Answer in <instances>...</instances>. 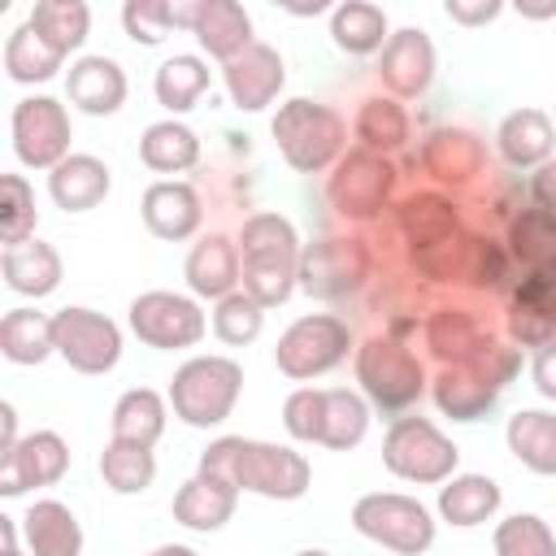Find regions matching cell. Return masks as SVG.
I'll list each match as a JSON object with an SVG mask.
<instances>
[{"label": "cell", "instance_id": "6da1fadb", "mask_svg": "<svg viewBox=\"0 0 556 556\" xmlns=\"http://www.w3.org/2000/svg\"><path fill=\"white\" fill-rule=\"evenodd\" d=\"M200 469L235 482L239 491L265 495V500H300L313 482V465L304 452L265 443V439H243V434H222L200 452Z\"/></svg>", "mask_w": 556, "mask_h": 556}, {"label": "cell", "instance_id": "30bf717a", "mask_svg": "<svg viewBox=\"0 0 556 556\" xmlns=\"http://www.w3.org/2000/svg\"><path fill=\"white\" fill-rule=\"evenodd\" d=\"M391 191H395V165L391 156H378V152H365V148H352L339 156L334 174H330V208L348 222H369V217H382V208L391 204Z\"/></svg>", "mask_w": 556, "mask_h": 556}, {"label": "cell", "instance_id": "d6a6232c", "mask_svg": "<svg viewBox=\"0 0 556 556\" xmlns=\"http://www.w3.org/2000/svg\"><path fill=\"white\" fill-rule=\"evenodd\" d=\"M395 217H400V230H404V239L413 243V252L434 248V243L460 235V217H456L452 200L439 195V191H417V195H408V200L395 208Z\"/></svg>", "mask_w": 556, "mask_h": 556}, {"label": "cell", "instance_id": "7c38bea8", "mask_svg": "<svg viewBox=\"0 0 556 556\" xmlns=\"http://www.w3.org/2000/svg\"><path fill=\"white\" fill-rule=\"evenodd\" d=\"M204 313L191 295L178 291H143L130 300V330L139 334V343L156 348V352H174V348H195L204 339Z\"/></svg>", "mask_w": 556, "mask_h": 556}, {"label": "cell", "instance_id": "f907efd6", "mask_svg": "<svg viewBox=\"0 0 556 556\" xmlns=\"http://www.w3.org/2000/svg\"><path fill=\"white\" fill-rule=\"evenodd\" d=\"M530 378L539 387L543 400H556V339L534 348V361H530Z\"/></svg>", "mask_w": 556, "mask_h": 556}, {"label": "cell", "instance_id": "603a6c76", "mask_svg": "<svg viewBox=\"0 0 556 556\" xmlns=\"http://www.w3.org/2000/svg\"><path fill=\"white\" fill-rule=\"evenodd\" d=\"M495 148L513 169H539L552 161L556 122L543 109H513L495 130Z\"/></svg>", "mask_w": 556, "mask_h": 556}, {"label": "cell", "instance_id": "816d5d0a", "mask_svg": "<svg viewBox=\"0 0 556 556\" xmlns=\"http://www.w3.org/2000/svg\"><path fill=\"white\" fill-rule=\"evenodd\" d=\"M530 195H534V208H543V213L556 217V161H547V165L534 169V178H530Z\"/></svg>", "mask_w": 556, "mask_h": 556}, {"label": "cell", "instance_id": "5bb4252c", "mask_svg": "<svg viewBox=\"0 0 556 556\" xmlns=\"http://www.w3.org/2000/svg\"><path fill=\"white\" fill-rule=\"evenodd\" d=\"M369 278V248L361 239H317L300 252V287L313 300H343Z\"/></svg>", "mask_w": 556, "mask_h": 556}, {"label": "cell", "instance_id": "3957f363", "mask_svg": "<svg viewBox=\"0 0 556 556\" xmlns=\"http://www.w3.org/2000/svg\"><path fill=\"white\" fill-rule=\"evenodd\" d=\"M239 391H243V369L239 361L230 356H191L174 369L169 378V408L178 421L195 426V430H208V426H222L235 404H239Z\"/></svg>", "mask_w": 556, "mask_h": 556}, {"label": "cell", "instance_id": "836d02e7", "mask_svg": "<svg viewBox=\"0 0 556 556\" xmlns=\"http://www.w3.org/2000/svg\"><path fill=\"white\" fill-rule=\"evenodd\" d=\"M426 343H430V352H434L443 365H469V361H478L486 348H495L491 334L482 339V326H478L469 313H460V308H439V313L426 321Z\"/></svg>", "mask_w": 556, "mask_h": 556}, {"label": "cell", "instance_id": "bcb514c9", "mask_svg": "<svg viewBox=\"0 0 556 556\" xmlns=\"http://www.w3.org/2000/svg\"><path fill=\"white\" fill-rule=\"evenodd\" d=\"M0 187H4V217H0L4 248L22 243V239H35V191H30V182L22 174H4Z\"/></svg>", "mask_w": 556, "mask_h": 556}, {"label": "cell", "instance_id": "ab89813d", "mask_svg": "<svg viewBox=\"0 0 556 556\" xmlns=\"http://www.w3.org/2000/svg\"><path fill=\"white\" fill-rule=\"evenodd\" d=\"M356 139L365 152H378V156H391L408 143V113L404 104H395L391 96H374L361 104L356 113Z\"/></svg>", "mask_w": 556, "mask_h": 556}, {"label": "cell", "instance_id": "9a60e30c", "mask_svg": "<svg viewBox=\"0 0 556 556\" xmlns=\"http://www.w3.org/2000/svg\"><path fill=\"white\" fill-rule=\"evenodd\" d=\"M70 469V447L56 430L26 434L4 460H0V495H22L30 486H52Z\"/></svg>", "mask_w": 556, "mask_h": 556}, {"label": "cell", "instance_id": "e0dca14e", "mask_svg": "<svg viewBox=\"0 0 556 556\" xmlns=\"http://www.w3.org/2000/svg\"><path fill=\"white\" fill-rule=\"evenodd\" d=\"M222 83H226L235 109H243V113H261V109L274 104V96L282 91L287 70H282L278 48H269V43H252L248 52H239L235 61L222 65Z\"/></svg>", "mask_w": 556, "mask_h": 556}, {"label": "cell", "instance_id": "f35d334b", "mask_svg": "<svg viewBox=\"0 0 556 556\" xmlns=\"http://www.w3.org/2000/svg\"><path fill=\"white\" fill-rule=\"evenodd\" d=\"M165 434V400L152 387H135L113 404V439L152 447Z\"/></svg>", "mask_w": 556, "mask_h": 556}, {"label": "cell", "instance_id": "d6986e66", "mask_svg": "<svg viewBox=\"0 0 556 556\" xmlns=\"http://www.w3.org/2000/svg\"><path fill=\"white\" fill-rule=\"evenodd\" d=\"M235 504H239V486H235V482L195 469V473L178 486V495H174V521L187 526V530L208 534V530H222V526L235 517Z\"/></svg>", "mask_w": 556, "mask_h": 556}, {"label": "cell", "instance_id": "d590c367", "mask_svg": "<svg viewBox=\"0 0 556 556\" xmlns=\"http://www.w3.org/2000/svg\"><path fill=\"white\" fill-rule=\"evenodd\" d=\"M30 30L56 52V56H70L83 48L87 30H91V9L83 0H39L30 9Z\"/></svg>", "mask_w": 556, "mask_h": 556}, {"label": "cell", "instance_id": "c3c4849f", "mask_svg": "<svg viewBox=\"0 0 556 556\" xmlns=\"http://www.w3.org/2000/svg\"><path fill=\"white\" fill-rule=\"evenodd\" d=\"M321 413H326V391L300 387V391H291L287 404H282V426H287L291 439L317 443V439H321Z\"/></svg>", "mask_w": 556, "mask_h": 556}, {"label": "cell", "instance_id": "f1b7e54d", "mask_svg": "<svg viewBox=\"0 0 556 556\" xmlns=\"http://www.w3.org/2000/svg\"><path fill=\"white\" fill-rule=\"evenodd\" d=\"M508 261L521 265V274L556 278V217L543 208H521L508 222Z\"/></svg>", "mask_w": 556, "mask_h": 556}, {"label": "cell", "instance_id": "52a82bcc", "mask_svg": "<svg viewBox=\"0 0 556 556\" xmlns=\"http://www.w3.org/2000/svg\"><path fill=\"white\" fill-rule=\"evenodd\" d=\"M456 460H460V447L430 417H395L387 426L382 465L395 478L417 482V486H434V482H447L456 473Z\"/></svg>", "mask_w": 556, "mask_h": 556}, {"label": "cell", "instance_id": "8fae6325", "mask_svg": "<svg viewBox=\"0 0 556 556\" xmlns=\"http://www.w3.org/2000/svg\"><path fill=\"white\" fill-rule=\"evenodd\" d=\"M56 326V356L78 369V374H109L122 361V330L113 317L70 304L61 313H52Z\"/></svg>", "mask_w": 556, "mask_h": 556}, {"label": "cell", "instance_id": "f6af8a7d", "mask_svg": "<svg viewBox=\"0 0 556 556\" xmlns=\"http://www.w3.org/2000/svg\"><path fill=\"white\" fill-rule=\"evenodd\" d=\"M265 326V308L248 295V291H235L226 300H217L213 308V334L226 343V348H248Z\"/></svg>", "mask_w": 556, "mask_h": 556}, {"label": "cell", "instance_id": "7402d4cb", "mask_svg": "<svg viewBox=\"0 0 556 556\" xmlns=\"http://www.w3.org/2000/svg\"><path fill=\"white\" fill-rule=\"evenodd\" d=\"M182 278L195 295L204 300H226L243 287V269H239V248L226 235H204L182 265Z\"/></svg>", "mask_w": 556, "mask_h": 556}, {"label": "cell", "instance_id": "cb8c5ba5", "mask_svg": "<svg viewBox=\"0 0 556 556\" xmlns=\"http://www.w3.org/2000/svg\"><path fill=\"white\" fill-rule=\"evenodd\" d=\"M508 330L526 348H543L556 339V278L526 274L508 304Z\"/></svg>", "mask_w": 556, "mask_h": 556}, {"label": "cell", "instance_id": "7dc6e473", "mask_svg": "<svg viewBox=\"0 0 556 556\" xmlns=\"http://www.w3.org/2000/svg\"><path fill=\"white\" fill-rule=\"evenodd\" d=\"M122 26H126V35L135 39V43H161L174 26H178V13H174V4L169 0H126V9H122Z\"/></svg>", "mask_w": 556, "mask_h": 556}, {"label": "cell", "instance_id": "7a4b0ae2", "mask_svg": "<svg viewBox=\"0 0 556 556\" xmlns=\"http://www.w3.org/2000/svg\"><path fill=\"white\" fill-rule=\"evenodd\" d=\"M239 269L243 287L261 308L287 304L291 291L300 287V235L282 213H252L239 226Z\"/></svg>", "mask_w": 556, "mask_h": 556}, {"label": "cell", "instance_id": "b9f144b4", "mask_svg": "<svg viewBox=\"0 0 556 556\" xmlns=\"http://www.w3.org/2000/svg\"><path fill=\"white\" fill-rule=\"evenodd\" d=\"M369 430V404L348 391V387H330L326 391V413H321V447H334V452H348L365 439Z\"/></svg>", "mask_w": 556, "mask_h": 556}, {"label": "cell", "instance_id": "9f6ffc18", "mask_svg": "<svg viewBox=\"0 0 556 556\" xmlns=\"http://www.w3.org/2000/svg\"><path fill=\"white\" fill-rule=\"evenodd\" d=\"M295 556H330V552H321V547H304V552H295Z\"/></svg>", "mask_w": 556, "mask_h": 556}, {"label": "cell", "instance_id": "8992f818", "mask_svg": "<svg viewBox=\"0 0 556 556\" xmlns=\"http://www.w3.org/2000/svg\"><path fill=\"white\" fill-rule=\"evenodd\" d=\"M513 369H517V356L508 348H486L469 365H443L434 374V382H430V395H434L443 417L478 421V417H486L495 408L500 387L513 378Z\"/></svg>", "mask_w": 556, "mask_h": 556}, {"label": "cell", "instance_id": "ffe728a7", "mask_svg": "<svg viewBox=\"0 0 556 556\" xmlns=\"http://www.w3.org/2000/svg\"><path fill=\"white\" fill-rule=\"evenodd\" d=\"M421 165L434 182L443 187H465L473 182L482 169H486V148L478 143V135L469 130H456V126H443V130H430L426 143H421Z\"/></svg>", "mask_w": 556, "mask_h": 556}, {"label": "cell", "instance_id": "ee69618b", "mask_svg": "<svg viewBox=\"0 0 556 556\" xmlns=\"http://www.w3.org/2000/svg\"><path fill=\"white\" fill-rule=\"evenodd\" d=\"M495 556H556V534L534 513L504 517L495 526Z\"/></svg>", "mask_w": 556, "mask_h": 556}, {"label": "cell", "instance_id": "4316f807", "mask_svg": "<svg viewBox=\"0 0 556 556\" xmlns=\"http://www.w3.org/2000/svg\"><path fill=\"white\" fill-rule=\"evenodd\" d=\"M0 274L9 282V291L39 300V295H52L56 291V282H61V256L43 239H22V243H9L0 252Z\"/></svg>", "mask_w": 556, "mask_h": 556}, {"label": "cell", "instance_id": "f5cc1de1", "mask_svg": "<svg viewBox=\"0 0 556 556\" xmlns=\"http://www.w3.org/2000/svg\"><path fill=\"white\" fill-rule=\"evenodd\" d=\"M22 439H17V413H13V404H0V460L17 447Z\"/></svg>", "mask_w": 556, "mask_h": 556}, {"label": "cell", "instance_id": "11a10c76", "mask_svg": "<svg viewBox=\"0 0 556 556\" xmlns=\"http://www.w3.org/2000/svg\"><path fill=\"white\" fill-rule=\"evenodd\" d=\"M526 17H556V4H521Z\"/></svg>", "mask_w": 556, "mask_h": 556}, {"label": "cell", "instance_id": "ac0fdd59", "mask_svg": "<svg viewBox=\"0 0 556 556\" xmlns=\"http://www.w3.org/2000/svg\"><path fill=\"white\" fill-rule=\"evenodd\" d=\"M139 217H143V226H148L156 239H165V243H182V239H191V235L200 230L204 208H200V195H195L191 182L161 178V182H152V187L143 191V200H139Z\"/></svg>", "mask_w": 556, "mask_h": 556}, {"label": "cell", "instance_id": "e575fe53", "mask_svg": "<svg viewBox=\"0 0 556 556\" xmlns=\"http://www.w3.org/2000/svg\"><path fill=\"white\" fill-rule=\"evenodd\" d=\"M0 352L13 365H43L56 352V326L39 308H9L0 321Z\"/></svg>", "mask_w": 556, "mask_h": 556}, {"label": "cell", "instance_id": "681fc988", "mask_svg": "<svg viewBox=\"0 0 556 556\" xmlns=\"http://www.w3.org/2000/svg\"><path fill=\"white\" fill-rule=\"evenodd\" d=\"M443 13L452 22H460V26H486V22H495L504 13V4L500 0H447Z\"/></svg>", "mask_w": 556, "mask_h": 556}, {"label": "cell", "instance_id": "1f68e13d", "mask_svg": "<svg viewBox=\"0 0 556 556\" xmlns=\"http://www.w3.org/2000/svg\"><path fill=\"white\" fill-rule=\"evenodd\" d=\"M330 39L339 52L348 56H369L382 52L391 30H387V13L369 0H343L330 9Z\"/></svg>", "mask_w": 556, "mask_h": 556}, {"label": "cell", "instance_id": "484cf974", "mask_svg": "<svg viewBox=\"0 0 556 556\" xmlns=\"http://www.w3.org/2000/svg\"><path fill=\"white\" fill-rule=\"evenodd\" d=\"M191 35L200 39V48L208 56H217L222 65L235 61L239 52H248L256 39H252V17L243 4L235 0H200V17L191 26Z\"/></svg>", "mask_w": 556, "mask_h": 556}, {"label": "cell", "instance_id": "4fadbf2b", "mask_svg": "<svg viewBox=\"0 0 556 556\" xmlns=\"http://www.w3.org/2000/svg\"><path fill=\"white\" fill-rule=\"evenodd\" d=\"M13 152L30 169H56L70 156V113L52 96H26L13 104Z\"/></svg>", "mask_w": 556, "mask_h": 556}, {"label": "cell", "instance_id": "7bdbcfd3", "mask_svg": "<svg viewBox=\"0 0 556 556\" xmlns=\"http://www.w3.org/2000/svg\"><path fill=\"white\" fill-rule=\"evenodd\" d=\"M65 56H56L35 30L30 22H22L9 39H4V70L13 83H48L56 70H61Z\"/></svg>", "mask_w": 556, "mask_h": 556}, {"label": "cell", "instance_id": "6f0895ef", "mask_svg": "<svg viewBox=\"0 0 556 556\" xmlns=\"http://www.w3.org/2000/svg\"><path fill=\"white\" fill-rule=\"evenodd\" d=\"M4 556H22V547H4Z\"/></svg>", "mask_w": 556, "mask_h": 556}, {"label": "cell", "instance_id": "74e56055", "mask_svg": "<svg viewBox=\"0 0 556 556\" xmlns=\"http://www.w3.org/2000/svg\"><path fill=\"white\" fill-rule=\"evenodd\" d=\"M152 91H156V104L178 117V113L195 109V100L208 91V65L200 56H191V52H178V56L156 65Z\"/></svg>", "mask_w": 556, "mask_h": 556}, {"label": "cell", "instance_id": "2e32d148", "mask_svg": "<svg viewBox=\"0 0 556 556\" xmlns=\"http://www.w3.org/2000/svg\"><path fill=\"white\" fill-rule=\"evenodd\" d=\"M378 78L400 100L426 96V87L434 83V43H430V35L421 26L391 30V39L378 56Z\"/></svg>", "mask_w": 556, "mask_h": 556}, {"label": "cell", "instance_id": "277c9868", "mask_svg": "<svg viewBox=\"0 0 556 556\" xmlns=\"http://www.w3.org/2000/svg\"><path fill=\"white\" fill-rule=\"evenodd\" d=\"M269 130H274V143H278L282 161L295 174H321L326 165H339L343 139H348L343 117L330 104H317V100H304V96L287 100L274 113Z\"/></svg>", "mask_w": 556, "mask_h": 556}, {"label": "cell", "instance_id": "60d3db41", "mask_svg": "<svg viewBox=\"0 0 556 556\" xmlns=\"http://www.w3.org/2000/svg\"><path fill=\"white\" fill-rule=\"evenodd\" d=\"M100 478H104V486L117 491V495H139V491H148L152 478H156V456H152V447L109 439L104 452H100Z\"/></svg>", "mask_w": 556, "mask_h": 556}, {"label": "cell", "instance_id": "8d00e7d4", "mask_svg": "<svg viewBox=\"0 0 556 556\" xmlns=\"http://www.w3.org/2000/svg\"><path fill=\"white\" fill-rule=\"evenodd\" d=\"M139 156L148 169L156 174H182L200 161V139L191 126H182L178 117H165V122H152L139 139Z\"/></svg>", "mask_w": 556, "mask_h": 556}, {"label": "cell", "instance_id": "ba28073f", "mask_svg": "<svg viewBox=\"0 0 556 556\" xmlns=\"http://www.w3.org/2000/svg\"><path fill=\"white\" fill-rule=\"evenodd\" d=\"M352 526L356 534L374 539L378 547L395 552V556H421L434 543V521L430 508L413 495L400 491H369L352 504Z\"/></svg>", "mask_w": 556, "mask_h": 556}, {"label": "cell", "instance_id": "44dd1931", "mask_svg": "<svg viewBox=\"0 0 556 556\" xmlns=\"http://www.w3.org/2000/svg\"><path fill=\"white\" fill-rule=\"evenodd\" d=\"M65 96L91 117H109L126 100V74L113 56H78L65 74Z\"/></svg>", "mask_w": 556, "mask_h": 556}, {"label": "cell", "instance_id": "83f0119b", "mask_svg": "<svg viewBox=\"0 0 556 556\" xmlns=\"http://www.w3.org/2000/svg\"><path fill=\"white\" fill-rule=\"evenodd\" d=\"M26 552L30 556H78L83 552V526L61 500H35L22 517Z\"/></svg>", "mask_w": 556, "mask_h": 556}, {"label": "cell", "instance_id": "db71d44e", "mask_svg": "<svg viewBox=\"0 0 556 556\" xmlns=\"http://www.w3.org/2000/svg\"><path fill=\"white\" fill-rule=\"evenodd\" d=\"M148 556H200L195 547H187V543H161L156 552H148Z\"/></svg>", "mask_w": 556, "mask_h": 556}, {"label": "cell", "instance_id": "5b68a950", "mask_svg": "<svg viewBox=\"0 0 556 556\" xmlns=\"http://www.w3.org/2000/svg\"><path fill=\"white\" fill-rule=\"evenodd\" d=\"M356 382H361V391L369 395L374 408L395 417V413H404L421 400L426 365L395 334H374L369 343L356 348Z\"/></svg>", "mask_w": 556, "mask_h": 556}, {"label": "cell", "instance_id": "f546056e", "mask_svg": "<svg viewBox=\"0 0 556 556\" xmlns=\"http://www.w3.org/2000/svg\"><path fill=\"white\" fill-rule=\"evenodd\" d=\"M508 452L539 478H556V413L547 408H521L504 426Z\"/></svg>", "mask_w": 556, "mask_h": 556}, {"label": "cell", "instance_id": "4dcf8cb0", "mask_svg": "<svg viewBox=\"0 0 556 556\" xmlns=\"http://www.w3.org/2000/svg\"><path fill=\"white\" fill-rule=\"evenodd\" d=\"M500 482L486 478V473H452L443 486H439V517L469 530V526H482L486 517H495L500 508Z\"/></svg>", "mask_w": 556, "mask_h": 556}, {"label": "cell", "instance_id": "9c48e42d", "mask_svg": "<svg viewBox=\"0 0 556 556\" xmlns=\"http://www.w3.org/2000/svg\"><path fill=\"white\" fill-rule=\"evenodd\" d=\"M348 348H352V330L343 317L334 313H308V317H295L278 348H274V361L287 378L304 382V378H317V374H330L334 365L348 361Z\"/></svg>", "mask_w": 556, "mask_h": 556}, {"label": "cell", "instance_id": "d4e9b609", "mask_svg": "<svg viewBox=\"0 0 556 556\" xmlns=\"http://www.w3.org/2000/svg\"><path fill=\"white\" fill-rule=\"evenodd\" d=\"M113 187V174L100 156L91 152H70L52 174H48V195L56 200V208L65 213H87L96 208Z\"/></svg>", "mask_w": 556, "mask_h": 556}]
</instances>
